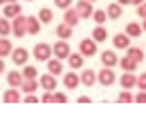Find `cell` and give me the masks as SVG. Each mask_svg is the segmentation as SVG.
Masks as SVG:
<instances>
[{
  "label": "cell",
  "instance_id": "cell-39",
  "mask_svg": "<svg viewBox=\"0 0 146 121\" xmlns=\"http://www.w3.org/2000/svg\"><path fill=\"white\" fill-rule=\"evenodd\" d=\"M137 14H139V18H142V20L146 18V0L142 2V5H137Z\"/></svg>",
  "mask_w": 146,
  "mask_h": 121
},
{
  "label": "cell",
  "instance_id": "cell-47",
  "mask_svg": "<svg viewBox=\"0 0 146 121\" xmlns=\"http://www.w3.org/2000/svg\"><path fill=\"white\" fill-rule=\"evenodd\" d=\"M90 2H94V0H90Z\"/></svg>",
  "mask_w": 146,
  "mask_h": 121
},
{
  "label": "cell",
  "instance_id": "cell-25",
  "mask_svg": "<svg viewBox=\"0 0 146 121\" xmlns=\"http://www.w3.org/2000/svg\"><path fill=\"white\" fill-rule=\"evenodd\" d=\"M56 36H58V38H63V40H70V36H72V27H70V25H65V22H61V25L56 27Z\"/></svg>",
  "mask_w": 146,
  "mask_h": 121
},
{
  "label": "cell",
  "instance_id": "cell-21",
  "mask_svg": "<svg viewBox=\"0 0 146 121\" xmlns=\"http://www.w3.org/2000/svg\"><path fill=\"white\" fill-rule=\"evenodd\" d=\"M2 101H5V103H18V101H20V92L16 90V87L7 90V92L2 94Z\"/></svg>",
  "mask_w": 146,
  "mask_h": 121
},
{
  "label": "cell",
  "instance_id": "cell-9",
  "mask_svg": "<svg viewBox=\"0 0 146 121\" xmlns=\"http://www.w3.org/2000/svg\"><path fill=\"white\" fill-rule=\"evenodd\" d=\"M63 11H65V14H63V22L70 25V27H76L79 20H81L79 14H76V9H74V7H68V9H63Z\"/></svg>",
  "mask_w": 146,
  "mask_h": 121
},
{
  "label": "cell",
  "instance_id": "cell-10",
  "mask_svg": "<svg viewBox=\"0 0 146 121\" xmlns=\"http://www.w3.org/2000/svg\"><path fill=\"white\" fill-rule=\"evenodd\" d=\"M63 85L68 87V90H76V87L81 85L79 74H76V72H65V76H63Z\"/></svg>",
  "mask_w": 146,
  "mask_h": 121
},
{
  "label": "cell",
  "instance_id": "cell-20",
  "mask_svg": "<svg viewBox=\"0 0 146 121\" xmlns=\"http://www.w3.org/2000/svg\"><path fill=\"white\" fill-rule=\"evenodd\" d=\"M106 38H108V32H106L104 25H97V27L92 29V40H94V43H104Z\"/></svg>",
  "mask_w": 146,
  "mask_h": 121
},
{
  "label": "cell",
  "instance_id": "cell-42",
  "mask_svg": "<svg viewBox=\"0 0 146 121\" xmlns=\"http://www.w3.org/2000/svg\"><path fill=\"white\" fill-rule=\"evenodd\" d=\"M144 0H130V5H142Z\"/></svg>",
  "mask_w": 146,
  "mask_h": 121
},
{
  "label": "cell",
  "instance_id": "cell-44",
  "mask_svg": "<svg viewBox=\"0 0 146 121\" xmlns=\"http://www.w3.org/2000/svg\"><path fill=\"white\" fill-rule=\"evenodd\" d=\"M142 32H146V18H144V22H142Z\"/></svg>",
  "mask_w": 146,
  "mask_h": 121
},
{
  "label": "cell",
  "instance_id": "cell-13",
  "mask_svg": "<svg viewBox=\"0 0 146 121\" xmlns=\"http://www.w3.org/2000/svg\"><path fill=\"white\" fill-rule=\"evenodd\" d=\"M117 61H119V58H117V54L112 52V50H106V52L101 54V65H104V67H115Z\"/></svg>",
  "mask_w": 146,
  "mask_h": 121
},
{
  "label": "cell",
  "instance_id": "cell-15",
  "mask_svg": "<svg viewBox=\"0 0 146 121\" xmlns=\"http://www.w3.org/2000/svg\"><path fill=\"white\" fill-rule=\"evenodd\" d=\"M112 45H115V50H126L128 45H130V36L128 34H117L112 38Z\"/></svg>",
  "mask_w": 146,
  "mask_h": 121
},
{
  "label": "cell",
  "instance_id": "cell-19",
  "mask_svg": "<svg viewBox=\"0 0 146 121\" xmlns=\"http://www.w3.org/2000/svg\"><path fill=\"white\" fill-rule=\"evenodd\" d=\"M14 50V45H11V40L7 38V36H0V58H5V56H9Z\"/></svg>",
  "mask_w": 146,
  "mask_h": 121
},
{
  "label": "cell",
  "instance_id": "cell-17",
  "mask_svg": "<svg viewBox=\"0 0 146 121\" xmlns=\"http://www.w3.org/2000/svg\"><path fill=\"white\" fill-rule=\"evenodd\" d=\"M38 79H23V83H20V90L25 92V94H29V92H36L38 90Z\"/></svg>",
  "mask_w": 146,
  "mask_h": 121
},
{
  "label": "cell",
  "instance_id": "cell-6",
  "mask_svg": "<svg viewBox=\"0 0 146 121\" xmlns=\"http://www.w3.org/2000/svg\"><path fill=\"white\" fill-rule=\"evenodd\" d=\"M115 72H112V67H101V72L97 74V81L101 83V85H112L115 83Z\"/></svg>",
  "mask_w": 146,
  "mask_h": 121
},
{
  "label": "cell",
  "instance_id": "cell-29",
  "mask_svg": "<svg viewBox=\"0 0 146 121\" xmlns=\"http://www.w3.org/2000/svg\"><path fill=\"white\" fill-rule=\"evenodd\" d=\"M38 20H40V25H43V22H52V20H54L52 9H50V7H43V9L38 11Z\"/></svg>",
  "mask_w": 146,
  "mask_h": 121
},
{
  "label": "cell",
  "instance_id": "cell-16",
  "mask_svg": "<svg viewBox=\"0 0 146 121\" xmlns=\"http://www.w3.org/2000/svg\"><path fill=\"white\" fill-rule=\"evenodd\" d=\"M119 81H121V87H124V90H130V87H135V83H137V76H135L133 72H124Z\"/></svg>",
  "mask_w": 146,
  "mask_h": 121
},
{
  "label": "cell",
  "instance_id": "cell-28",
  "mask_svg": "<svg viewBox=\"0 0 146 121\" xmlns=\"http://www.w3.org/2000/svg\"><path fill=\"white\" fill-rule=\"evenodd\" d=\"M121 67H124V72H135V67H139V63H135L130 56H124L121 61H117Z\"/></svg>",
  "mask_w": 146,
  "mask_h": 121
},
{
  "label": "cell",
  "instance_id": "cell-14",
  "mask_svg": "<svg viewBox=\"0 0 146 121\" xmlns=\"http://www.w3.org/2000/svg\"><path fill=\"white\" fill-rule=\"evenodd\" d=\"M47 72H50V74H54V76H58V74H61V72H63V63H61V58H52V56H50V58H47Z\"/></svg>",
  "mask_w": 146,
  "mask_h": 121
},
{
  "label": "cell",
  "instance_id": "cell-37",
  "mask_svg": "<svg viewBox=\"0 0 146 121\" xmlns=\"http://www.w3.org/2000/svg\"><path fill=\"white\" fill-rule=\"evenodd\" d=\"M135 85L139 87V90H146V72H144V74H139V76H137V83H135Z\"/></svg>",
  "mask_w": 146,
  "mask_h": 121
},
{
  "label": "cell",
  "instance_id": "cell-3",
  "mask_svg": "<svg viewBox=\"0 0 146 121\" xmlns=\"http://www.w3.org/2000/svg\"><path fill=\"white\" fill-rule=\"evenodd\" d=\"M79 54L83 56V58H90L97 54V43L92 40V38H83L81 43H79Z\"/></svg>",
  "mask_w": 146,
  "mask_h": 121
},
{
  "label": "cell",
  "instance_id": "cell-34",
  "mask_svg": "<svg viewBox=\"0 0 146 121\" xmlns=\"http://www.w3.org/2000/svg\"><path fill=\"white\" fill-rule=\"evenodd\" d=\"M133 101H135V103H146V90H139V92L133 97Z\"/></svg>",
  "mask_w": 146,
  "mask_h": 121
},
{
  "label": "cell",
  "instance_id": "cell-38",
  "mask_svg": "<svg viewBox=\"0 0 146 121\" xmlns=\"http://www.w3.org/2000/svg\"><path fill=\"white\" fill-rule=\"evenodd\" d=\"M40 103H54V92H45L43 99H40Z\"/></svg>",
  "mask_w": 146,
  "mask_h": 121
},
{
  "label": "cell",
  "instance_id": "cell-40",
  "mask_svg": "<svg viewBox=\"0 0 146 121\" xmlns=\"http://www.w3.org/2000/svg\"><path fill=\"white\" fill-rule=\"evenodd\" d=\"M79 103H90V97H79Z\"/></svg>",
  "mask_w": 146,
  "mask_h": 121
},
{
  "label": "cell",
  "instance_id": "cell-27",
  "mask_svg": "<svg viewBox=\"0 0 146 121\" xmlns=\"http://www.w3.org/2000/svg\"><path fill=\"white\" fill-rule=\"evenodd\" d=\"M121 5L119 2H112V5H108V9H106V14H108V18H112V20H117V18L121 16Z\"/></svg>",
  "mask_w": 146,
  "mask_h": 121
},
{
  "label": "cell",
  "instance_id": "cell-23",
  "mask_svg": "<svg viewBox=\"0 0 146 121\" xmlns=\"http://www.w3.org/2000/svg\"><path fill=\"white\" fill-rule=\"evenodd\" d=\"M7 83L11 87H20V83H23V72H16V69L9 72V74H7Z\"/></svg>",
  "mask_w": 146,
  "mask_h": 121
},
{
  "label": "cell",
  "instance_id": "cell-1",
  "mask_svg": "<svg viewBox=\"0 0 146 121\" xmlns=\"http://www.w3.org/2000/svg\"><path fill=\"white\" fill-rule=\"evenodd\" d=\"M11 34L16 36V38H23V36L27 34V16L18 14L16 18H11Z\"/></svg>",
  "mask_w": 146,
  "mask_h": 121
},
{
  "label": "cell",
  "instance_id": "cell-12",
  "mask_svg": "<svg viewBox=\"0 0 146 121\" xmlns=\"http://www.w3.org/2000/svg\"><path fill=\"white\" fill-rule=\"evenodd\" d=\"M79 81H81L83 85L92 87V85H94V83H97V74H94V72H92L90 67H86V69H83V72H81V74H79Z\"/></svg>",
  "mask_w": 146,
  "mask_h": 121
},
{
  "label": "cell",
  "instance_id": "cell-31",
  "mask_svg": "<svg viewBox=\"0 0 146 121\" xmlns=\"http://www.w3.org/2000/svg\"><path fill=\"white\" fill-rule=\"evenodd\" d=\"M9 34H11V20L0 18V36H9Z\"/></svg>",
  "mask_w": 146,
  "mask_h": 121
},
{
  "label": "cell",
  "instance_id": "cell-18",
  "mask_svg": "<svg viewBox=\"0 0 146 121\" xmlns=\"http://www.w3.org/2000/svg\"><path fill=\"white\" fill-rule=\"evenodd\" d=\"M27 34H32V36L40 34V20H38V18L27 16Z\"/></svg>",
  "mask_w": 146,
  "mask_h": 121
},
{
  "label": "cell",
  "instance_id": "cell-5",
  "mask_svg": "<svg viewBox=\"0 0 146 121\" xmlns=\"http://www.w3.org/2000/svg\"><path fill=\"white\" fill-rule=\"evenodd\" d=\"M38 85L43 87L45 92H54V90H56V76H54V74H50V72L43 74V76H38Z\"/></svg>",
  "mask_w": 146,
  "mask_h": 121
},
{
  "label": "cell",
  "instance_id": "cell-41",
  "mask_svg": "<svg viewBox=\"0 0 146 121\" xmlns=\"http://www.w3.org/2000/svg\"><path fill=\"white\" fill-rule=\"evenodd\" d=\"M117 2H119L121 7H124V5H130V0H117Z\"/></svg>",
  "mask_w": 146,
  "mask_h": 121
},
{
  "label": "cell",
  "instance_id": "cell-30",
  "mask_svg": "<svg viewBox=\"0 0 146 121\" xmlns=\"http://www.w3.org/2000/svg\"><path fill=\"white\" fill-rule=\"evenodd\" d=\"M23 79H38V67L34 65H23Z\"/></svg>",
  "mask_w": 146,
  "mask_h": 121
},
{
  "label": "cell",
  "instance_id": "cell-48",
  "mask_svg": "<svg viewBox=\"0 0 146 121\" xmlns=\"http://www.w3.org/2000/svg\"><path fill=\"white\" fill-rule=\"evenodd\" d=\"M29 2H32V0H29Z\"/></svg>",
  "mask_w": 146,
  "mask_h": 121
},
{
  "label": "cell",
  "instance_id": "cell-22",
  "mask_svg": "<svg viewBox=\"0 0 146 121\" xmlns=\"http://www.w3.org/2000/svg\"><path fill=\"white\" fill-rule=\"evenodd\" d=\"M126 56H130V58H133V61H135V63H142V61H144V52H142V50H139V47H133V45H128L126 47Z\"/></svg>",
  "mask_w": 146,
  "mask_h": 121
},
{
  "label": "cell",
  "instance_id": "cell-33",
  "mask_svg": "<svg viewBox=\"0 0 146 121\" xmlns=\"http://www.w3.org/2000/svg\"><path fill=\"white\" fill-rule=\"evenodd\" d=\"M117 101H119V103H133V94H130L128 90H124V92H119Z\"/></svg>",
  "mask_w": 146,
  "mask_h": 121
},
{
  "label": "cell",
  "instance_id": "cell-11",
  "mask_svg": "<svg viewBox=\"0 0 146 121\" xmlns=\"http://www.w3.org/2000/svg\"><path fill=\"white\" fill-rule=\"evenodd\" d=\"M2 14H5V18H16L18 14H23V9H20L18 2H5V9H2Z\"/></svg>",
  "mask_w": 146,
  "mask_h": 121
},
{
  "label": "cell",
  "instance_id": "cell-35",
  "mask_svg": "<svg viewBox=\"0 0 146 121\" xmlns=\"http://www.w3.org/2000/svg\"><path fill=\"white\" fill-rule=\"evenodd\" d=\"M65 101H68L65 92H54V103H65Z\"/></svg>",
  "mask_w": 146,
  "mask_h": 121
},
{
  "label": "cell",
  "instance_id": "cell-2",
  "mask_svg": "<svg viewBox=\"0 0 146 121\" xmlns=\"http://www.w3.org/2000/svg\"><path fill=\"white\" fill-rule=\"evenodd\" d=\"M52 56H56V58H68L70 56V43L68 40H63V38H58L54 45H52Z\"/></svg>",
  "mask_w": 146,
  "mask_h": 121
},
{
  "label": "cell",
  "instance_id": "cell-24",
  "mask_svg": "<svg viewBox=\"0 0 146 121\" xmlns=\"http://www.w3.org/2000/svg\"><path fill=\"white\" fill-rule=\"evenodd\" d=\"M68 65H70L72 69H81V67H83V56L70 52V56H68Z\"/></svg>",
  "mask_w": 146,
  "mask_h": 121
},
{
  "label": "cell",
  "instance_id": "cell-45",
  "mask_svg": "<svg viewBox=\"0 0 146 121\" xmlns=\"http://www.w3.org/2000/svg\"><path fill=\"white\" fill-rule=\"evenodd\" d=\"M7 2H18V0H7Z\"/></svg>",
  "mask_w": 146,
  "mask_h": 121
},
{
  "label": "cell",
  "instance_id": "cell-8",
  "mask_svg": "<svg viewBox=\"0 0 146 121\" xmlns=\"http://www.w3.org/2000/svg\"><path fill=\"white\" fill-rule=\"evenodd\" d=\"M74 9H76L79 18H90V16H92V11H94V9H92V2H90V0H79Z\"/></svg>",
  "mask_w": 146,
  "mask_h": 121
},
{
  "label": "cell",
  "instance_id": "cell-26",
  "mask_svg": "<svg viewBox=\"0 0 146 121\" xmlns=\"http://www.w3.org/2000/svg\"><path fill=\"white\" fill-rule=\"evenodd\" d=\"M126 34L130 36V38L142 36V34H144V32H142V25H139V22H128V25H126Z\"/></svg>",
  "mask_w": 146,
  "mask_h": 121
},
{
  "label": "cell",
  "instance_id": "cell-46",
  "mask_svg": "<svg viewBox=\"0 0 146 121\" xmlns=\"http://www.w3.org/2000/svg\"><path fill=\"white\" fill-rule=\"evenodd\" d=\"M5 2H7V0H0V5H5Z\"/></svg>",
  "mask_w": 146,
  "mask_h": 121
},
{
  "label": "cell",
  "instance_id": "cell-32",
  "mask_svg": "<svg viewBox=\"0 0 146 121\" xmlns=\"http://www.w3.org/2000/svg\"><path fill=\"white\" fill-rule=\"evenodd\" d=\"M92 18H94L97 25H104V22L108 20V14H106L104 9H97V11H92Z\"/></svg>",
  "mask_w": 146,
  "mask_h": 121
},
{
  "label": "cell",
  "instance_id": "cell-43",
  "mask_svg": "<svg viewBox=\"0 0 146 121\" xmlns=\"http://www.w3.org/2000/svg\"><path fill=\"white\" fill-rule=\"evenodd\" d=\"M5 72V63H2V58H0V74Z\"/></svg>",
  "mask_w": 146,
  "mask_h": 121
},
{
  "label": "cell",
  "instance_id": "cell-4",
  "mask_svg": "<svg viewBox=\"0 0 146 121\" xmlns=\"http://www.w3.org/2000/svg\"><path fill=\"white\" fill-rule=\"evenodd\" d=\"M9 56H11L14 65H20V67H23V65L29 61V50H25V47H14Z\"/></svg>",
  "mask_w": 146,
  "mask_h": 121
},
{
  "label": "cell",
  "instance_id": "cell-7",
  "mask_svg": "<svg viewBox=\"0 0 146 121\" xmlns=\"http://www.w3.org/2000/svg\"><path fill=\"white\" fill-rule=\"evenodd\" d=\"M50 56H52V47L47 43H38L36 47H34V58L36 61H47Z\"/></svg>",
  "mask_w": 146,
  "mask_h": 121
},
{
  "label": "cell",
  "instance_id": "cell-36",
  "mask_svg": "<svg viewBox=\"0 0 146 121\" xmlns=\"http://www.w3.org/2000/svg\"><path fill=\"white\" fill-rule=\"evenodd\" d=\"M54 5L58 9H68V7H72V0H54Z\"/></svg>",
  "mask_w": 146,
  "mask_h": 121
}]
</instances>
